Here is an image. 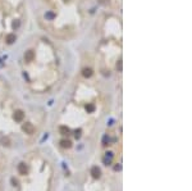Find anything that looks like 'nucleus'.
<instances>
[{
	"label": "nucleus",
	"mask_w": 192,
	"mask_h": 191,
	"mask_svg": "<svg viewBox=\"0 0 192 191\" xmlns=\"http://www.w3.org/2000/svg\"><path fill=\"white\" fill-rule=\"evenodd\" d=\"M22 129L27 133V135H32L33 132H35V127H33V125L32 123H28V122H26V123L22 126Z\"/></svg>",
	"instance_id": "1"
},
{
	"label": "nucleus",
	"mask_w": 192,
	"mask_h": 191,
	"mask_svg": "<svg viewBox=\"0 0 192 191\" xmlns=\"http://www.w3.org/2000/svg\"><path fill=\"white\" fill-rule=\"evenodd\" d=\"M13 118L16 119L17 122H22V121H23V118H24V113L22 112V110H16V112H14V114H13Z\"/></svg>",
	"instance_id": "2"
},
{
	"label": "nucleus",
	"mask_w": 192,
	"mask_h": 191,
	"mask_svg": "<svg viewBox=\"0 0 192 191\" xmlns=\"http://www.w3.org/2000/svg\"><path fill=\"white\" fill-rule=\"evenodd\" d=\"M18 172H19V174H22V176L27 174V173H28V167H27L24 163H19V164H18Z\"/></svg>",
	"instance_id": "3"
},
{
	"label": "nucleus",
	"mask_w": 192,
	"mask_h": 191,
	"mask_svg": "<svg viewBox=\"0 0 192 191\" xmlns=\"http://www.w3.org/2000/svg\"><path fill=\"white\" fill-rule=\"evenodd\" d=\"M91 176H92L94 178H100V176H101L100 168H97V167H92V169H91Z\"/></svg>",
	"instance_id": "4"
},
{
	"label": "nucleus",
	"mask_w": 192,
	"mask_h": 191,
	"mask_svg": "<svg viewBox=\"0 0 192 191\" xmlns=\"http://www.w3.org/2000/svg\"><path fill=\"white\" fill-rule=\"evenodd\" d=\"M33 58H35V53L32 50L26 51V54H24V60H26V62H32Z\"/></svg>",
	"instance_id": "5"
},
{
	"label": "nucleus",
	"mask_w": 192,
	"mask_h": 191,
	"mask_svg": "<svg viewBox=\"0 0 192 191\" xmlns=\"http://www.w3.org/2000/svg\"><path fill=\"white\" fill-rule=\"evenodd\" d=\"M5 41H6V44H13L14 41H16V35H13V33H8L5 36Z\"/></svg>",
	"instance_id": "6"
},
{
	"label": "nucleus",
	"mask_w": 192,
	"mask_h": 191,
	"mask_svg": "<svg viewBox=\"0 0 192 191\" xmlns=\"http://www.w3.org/2000/svg\"><path fill=\"white\" fill-rule=\"evenodd\" d=\"M60 145H62V148H64V149L72 148V142H71L69 140H62V141H60Z\"/></svg>",
	"instance_id": "7"
},
{
	"label": "nucleus",
	"mask_w": 192,
	"mask_h": 191,
	"mask_svg": "<svg viewBox=\"0 0 192 191\" xmlns=\"http://www.w3.org/2000/svg\"><path fill=\"white\" fill-rule=\"evenodd\" d=\"M82 74H83V77H91L92 76V69L91 68H85V69L82 71Z\"/></svg>",
	"instance_id": "8"
},
{
	"label": "nucleus",
	"mask_w": 192,
	"mask_h": 191,
	"mask_svg": "<svg viewBox=\"0 0 192 191\" xmlns=\"http://www.w3.org/2000/svg\"><path fill=\"white\" fill-rule=\"evenodd\" d=\"M59 131H60L62 135H69V128L67 126H60L59 127Z\"/></svg>",
	"instance_id": "9"
},
{
	"label": "nucleus",
	"mask_w": 192,
	"mask_h": 191,
	"mask_svg": "<svg viewBox=\"0 0 192 191\" xmlns=\"http://www.w3.org/2000/svg\"><path fill=\"white\" fill-rule=\"evenodd\" d=\"M0 142H1V145H4V146H9L10 145V140L8 137H3V139L0 140Z\"/></svg>",
	"instance_id": "10"
},
{
	"label": "nucleus",
	"mask_w": 192,
	"mask_h": 191,
	"mask_svg": "<svg viewBox=\"0 0 192 191\" xmlns=\"http://www.w3.org/2000/svg\"><path fill=\"white\" fill-rule=\"evenodd\" d=\"M86 110L90 112V113H92V112L95 110V105H94V104H87V105H86Z\"/></svg>",
	"instance_id": "11"
},
{
	"label": "nucleus",
	"mask_w": 192,
	"mask_h": 191,
	"mask_svg": "<svg viewBox=\"0 0 192 191\" xmlns=\"http://www.w3.org/2000/svg\"><path fill=\"white\" fill-rule=\"evenodd\" d=\"M45 17H49V18H53L54 16H53V14H51V13H49V14H46V16Z\"/></svg>",
	"instance_id": "12"
}]
</instances>
